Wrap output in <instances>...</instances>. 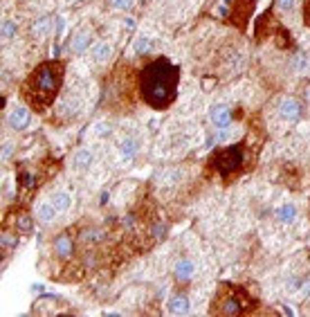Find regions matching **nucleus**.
<instances>
[{
  "instance_id": "1",
  "label": "nucleus",
  "mask_w": 310,
  "mask_h": 317,
  "mask_svg": "<svg viewBox=\"0 0 310 317\" xmlns=\"http://www.w3.org/2000/svg\"><path fill=\"white\" fill-rule=\"evenodd\" d=\"M139 90L151 108H166L178 92V68L166 58H155L139 74Z\"/></svg>"
},
{
  "instance_id": "2",
  "label": "nucleus",
  "mask_w": 310,
  "mask_h": 317,
  "mask_svg": "<svg viewBox=\"0 0 310 317\" xmlns=\"http://www.w3.org/2000/svg\"><path fill=\"white\" fill-rule=\"evenodd\" d=\"M61 81H63V63H59V61H45V63L36 65L25 84L27 101L34 108H38V111L48 108L54 101L56 92H59Z\"/></svg>"
},
{
  "instance_id": "3",
  "label": "nucleus",
  "mask_w": 310,
  "mask_h": 317,
  "mask_svg": "<svg viewBox=\"0 0 310 317\" xmlns=\"http://www.w3.org/2000/svg\"><path fill=\"white\" fill-rule=\"evenodd\" d=\"M211 164H214V169L218 171L220 175H230V173H234V171H238L243 164V146L234 144V146L220 148L218 153H214Z\"/></svg>"
},
{
  "instance_id": "4",
  "label": "nucleus",
  "mask_w": 310,
  "mask_h": 317,
  "mask_svg": "<svg viewBox=\"0 0 310 317\" xmlns=\"http://www.w3.org/2000/svg\"><path fill=\"white\" fill-rule=\"evenodd\" d=\"M209 117H211V122H214L218 128H227L232 124V111L227 108V106H223V104L214 106L211 113H209Z\"/></svg>"
},
{
  "instance_id": "5",
  "label": "nucleus",
  "mask_w": 310,
  "mask_h": 317,
  "mask_svg": "<svg viewBox=\"0 0 310 317\" xmlns=\"http://www.w3.org/2000/svg\"><path fill=\"white\" fill-rule=\"evenodd\" d=\"M279 111H281V117L288 119V122H297V119L301 117V106L297 99H284Z\"/></svg>"
},
{
  "instance_id": "6",
  "label": "nucleus",
  "mask_w": 310,
  "mask_h": 317,
  "mask_svg": "<svg viewBox=\"0 0 310 317\" xmlns=\"http://www.w3.org/2000/svg\"><path fill=\"white\" fill-rule=\"evenodd\" d=\"M29 124V111H27L25 106H18V108H14L9 115V126L14 128V131H23V128Z\"/></svg>"
},
{
  "instance_id": "7",
  "label": "nucleus",
  "mask_w": 310,
  "mask_h": 317,
  "mask_svg": "<svg viewBox=\"0 0 310 317\" xmlns=\"http://www.w3.org/2000/svg\"><path fill=\"white\" fill-rule=\"evenodd\" d=\"M243 311V304L238 299V295H230L220 301V313L223 315H238Z\"/></svg>"
},
{
  "instance_id": "8",
  "label": "nucleus",
  "mask_w": 310,
  "mask_h": 317,
  "mask_svg": "<svg viewBox=\"0 0 310 317\" xmlns=\"http://www.w3.org/2000/svg\"><path fill=\"white\" fill-rule=\"evenodd\" d=\"M193 275H196V265H193L191 261H189V259L178 261V265H176V277H178V281H189Z\"/></svg>"
},
{
  "instance_id": "9",
  "label": "nucleus",
  "mask_w": 310,
  "mask_h": 317,
  "mask_svg": "<svg viewBox=\"0 0 310 317\" xmlns=\"http://www.w3.org/2000/svg\"><path fill=\"white\" fill-rule=\"evenodd\" d=\"M169 313L171 315H187L189 313V299L184 295H176L169 301Z\"/></svg>"
},
{
  "instance_id": "10",
  "label": "nucleus",
  "mask_w": 310,
  "mask_h": 317,
  "mask_svg": "<svg viewBox=\"0 0 310 317\" xmlns=\"http://www.w3.org/2000/svg\"><path fill=\"white\" fill-rule=\"evenodd\" d=\"M54 252L59 254V257H63V259H68L70 254H72V238L70 236H59L56 241H54Z\"/></svg>"
},
{
  "instance_id": "11",
  "label": "nucleus",
  "mask_w": 310,
  "mask_h": 317,
  "mask_svg": "<svg viewBox=\"0 0 310 317\" xmlns=\"http://www.w3.org/2000/svg\"><path fill=\"white\" fill-rule=\"evenodd\" d=\"M54 216H56V207L52 205V201L50 202H41V205L36 207V218L43 223H50L54 221Z\"/></svg>"
},
{
  "instance_id": "12",
  "label": "nucleus",
  "mask_w": 310,
  "mask_h": 317,
  "mask_svg": "<svg viewBox=\"0 0 310 317\" xmlns=\"http://www.w3.org/2000/svg\"><path fill=\"white\" fill-rule=\"evenodd\" d=\"M52 205L56 207V211H68L72 205V198L68 191H56V194H52Z\"/></svg>"
},
{
  "instance_id": "13",
  "label": "nucleus",
  "mask_w": 310,
  "mask_h": 317,
  "mask_svg": "<svg viewBox=\"0 0 310 317\" xmlns=\"http://www.w3.org/2000/svg\"><path fill=\"white\" fill-rule=\"evenodd\" d=\"M112 54V48L108 45V43H97L95 48H92V58H95L97 63H103V61H108Z\"/></svg>"
},
{
  "instance_id": "14",
  "label": "nucleus",
  "mask_w": 310,
  "mask_h": 317,
  "mask_svg": "<svg viewBox=\"0 0 310 317\" xmlns=\"http://www.w3.org/2000/svg\"><path fill=\"white\" fill-rule=\"evenodd\" d=\"M72 164H75V169H88V167L92 164V153L90 151H86V148H81V151H77L75 153Z\"/></svg>"
},
{
  "instance_id": "15",
  "label": "nucleus",
  "mask_w": 310,
  "mask_h": 317,
  "mask_svg": "<svg viewBox=\"0 0 310 317\" xmlns=\"http://www.w3.org/2000/svg\"><path fill=\"white\" fill-rule=\"evenodd\" d=\"M277 218L281 223H285V225H290V223H294V218H297V207L294 205H284L277 209Z\"/></svg>"
},
{
  "instance_id": "16",
  "label": "nucleus",
  "mask_w": 310,
  "mask_h": 317,
  "mask_svg": "<svg viewBox=\"0 0 310 317\" xmlns=\"http://www.w3.org/2000/svg\"><path fill=\"white\" fill-rule=\"evenodd\" d=\"M48 32H50V18H38V21H34V25H32V36L34 38L48 36Z\"/></svg>"
},
{
  "instance_id": "17",
  "label": "nucleus",
  "mask_w": 310,
  "mask_h": 317,
  "mask_svg": "<svg viewBox=\"0 0 310 317\" xmlns=\"http://www.w3.org/2000/svg\"><path fill=\"white\" fill-rule=\"evenodd\" d=\"M119 148H122L124 158H133V155L137 153L139 144H137V140H135V138H126V140H122V144H119Z\"/></svg>"
},
{
  "instance_id": "18",
  "label": "nucleus",
  "mask_w": 310,
  "mask_h": 317,
  "mask_svg": "<svg viewBox=\"0 0 310 317\" xmlns=\"http://www.w3.org/2000/svg\"><path fill=\"white\" fill-rule=\"evenodd\" d=\"M88 45H90V36H88V34H75V38H72V50H75L77 54L86 52Z\"/></svg>"
},
{
  "instance_id": "19",
  "label": "nucleus",
  "mask_w": 310,
  "mask_h": 317,
  "mask_svg": "<svg viewBox=\"0 0 310 317\" xmlns=\"http://www.w3.org/2000/svg\"><path fill=\"white\" fill-rule=\"evenodd\" d=\"M18 185H21V189H32L34 187V175L29 173L27 169H21L18 171Z\"/></svg>"
},
{
  "instance_id": "20",
  "label": "nucleus",
  "mask_w": 310,
  "mask_h": 317,
  "mask_svg": "<svg viewBox=\"0 0 310 317\" xmlns=\"http://www.w3.org/2000/svg\"><path fill=\"white\" fill-rule=\"evenodd\" d=\"M16 228L21 230L23 234H29V232H32V218L25 216V214H21V216L16 218Z\"/></svg>"
},
{
  "instance_id": "21",
  "label": "nucleus",
  "mask_w": 310,
  "mask_h": 317,
  "mask_svg": "<svg viewBox=\"0 0 310 317\" xmlns=\"http://www.w3.org/2000/svg\"><path fill=\"white\" fill-rule=\"evenodd\" d=\"M151 48H153V43H151L149 38H137V41H135V52H137V54L151 52Z\"/></svg>"
},
{
  "instance_id": "22",
  "label": "nucleus",
  "mask_w": 310,
  "mask_h": 317,
  "mask_svg": "<svg viewBox=\"0 0 310 317\" xmlns=\"http://www.w3.org/2000/svg\"><path fill=\"white\" fill-rule=\"evenodd\" d=\"M16 36V25L11 21H5L2 23V38H14Z\"/></svg>"
},
{
  "instance_id": "23",
  "label": "nucleus",
  "mask_w": 310,
  "mask_h": 317,
  "mask_svg": "<svg viewBox=\"0 0 310 317\" xmlns=\"http://www.w3.org/2000/svg\"><path fill=\"white\" fill-rule=\"evenodd\" d=\"M133 2H135V0H110V7H112V9L126 11V9H130V7H133Z\"/></svg>"
},
{
  "instance_id": "24",
  "label": "nucleus",
  "mask_w": 310,
  "mask_h": 317,
  "mask_svg": "<svg viewBox=\"0 0 310 317\" xmlns=\"http://www.w3.org/2000/svg\"><path fill=\"white\" fill-rule=\"evenodd\" d=\"M16 243H18V238L14 236V234H9V232L2 234V248L11 250V248H16Z\"/></svg>"
},
{
  "instance_id": "25",
  "label": "nucleus",
  "mask_w": 310,
  "mask_h": 317,
  "mask_svg": "<svg viewBox=\"0 0 310 317\" xmlns=\"http://www.w3.org/2000/svg\"><path fill=\"white\" fill-rule=\"evenodd\" d=\"M277 5H279V9L290 11L294 7V0H277Z\"/></svg>"
},
{
  "instance_id": "26",
  "label": "nucleus",
  "mask_w": 310,
  "mask_h": 317,
  "mask_svg": "<svg viewBox=\"0 0 310 317\" xmlns=\"http://www.w3.org/2000/svg\"><path fill=\"white\" fill-rule=\"evenodd\" d=\"M11 151H14V148H11V142L2 144V160H9L11 158Z\"/></svg>"
},
{
  "instance_id": "27",
  "label": "nucleus",
  "mask_w": 310,
  "mask_h": 317,
  "mask_svg": "<svg viewBox=\"0 0 310 317\" xmlns=\"http://www.w3.org/2000/svg\"><path fill=\"white\" fill-rule=\"evenodd\" d=\"M95 133H97V135H108V133H110V128H108V124H97Z\"/></svg>"
},
{
  "instance_id": "28",
  "label": "nucleus",
  "mask_w": 310,
  "mask_h": 317,
  "mask_svg": "<svg viewBox=\"0 0 310 317\" xmlns=\"http://www.w3.org/2000/svg\"><path fill=\"white\" fill-rule=\"evenodd\" d=\"M83 238H86L88 243H92V241H99L102 236H99V232H92V230H90V232H86V236H83Z\"/></svg>"
},
{
  "instance_id": "29",
  "label": "nucleus",
  "mask_w": 310,
  "mask_h": 317,
  "mask_svg": "<svg viewBox=\"0 0 310 317\" xmlns=\"http://www.w3.org/2000/svg\"><path fill=\"white\" fill-rule=\"evenodd\" d=\"M306 23L310 25V0H306Z\"/></svg>"
},
{
  "instance_id": "30",
  "label": "nucleus",
  "mask_w": 310,
  "mask_h": 317,
  "mask_svg": "<svg viewBox=\"0 0 310 317\" xmlns=\"http://www.w3.org/2000/svg\"><path fill=\"white\" fill-rule=\"evenodd\" d=\"M65 2H72V0H65Z\"/></svg>"
},
{
  "instance_id": "31",
  "label": "nucleus",
  "mask_w": 310,
  "mask_h": 317,
  "mask_svg": "<svg viewBox=\"0 0 310 317\" xmlns=\"http://www.w3.org/2000/svg\"><path fill=\"white\" fill-rule=\"evenodd\" d=\"M308 99H310V92H308Z\"/></svg>"
}]
</instances>
